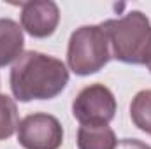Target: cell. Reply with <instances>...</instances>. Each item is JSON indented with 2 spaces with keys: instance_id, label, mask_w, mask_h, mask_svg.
Returning a JSON list of instances; mask_svg holds the SVG:
<instances>
[{
  "instance_id": "obj_1",
  "label": "cell",
  "mask_w": 151,
  "mask_h": 149,
  "mask_svg": "<svg viewBox=\"0 0 151 149\" xmlns=\"http://www.w3.org/2000/svg\"><path fill=\"white\" fill-rule=\"evenodd\" d=\"M11 91L19 102L51 100L69 84L65 63L55 56L27 51L11 69Z\"/></svg>"
},
{
  "instance_id": "obj_2",
  "label": "cell",
  "mask_w": 151,
  "mask_h": 149,
  "mask_svg": "<svg viewBox=\"0 0 151 149\" xmlns=\"http://www.w3.org/2000/svg\"><path fill=\"white\" fill-rule=\"evenodd\" d=\"M109 39L111 56L118 62L144 65L151 58V21L141 11L100 23Z\"/></svg>"
},
{
  "instance_id": "obj_3",
  "label": "cell",
  "mask_w": 151,
  "mask_h": 149,
  "mask_svg": "<svg viewBox=\"0 0 151 149\" xmlns=\"http://www.w3.org/2000/svg\"><path fill=\"white\" fill-rule=\"evenodd\" d=\"M109 39L100 25H84L72 32L67 47V65L76 75H91L111 60Z\"/></svg>"
},
{
  "instance_id": "obj_4",
  "label": "cell",
  "mask_w": 151,
  "mask_h": 149,
  "mask_svg": "<svg viewBox=\"0 0 151 149\" xmlns=\"http://www.w3.org/2000/svg\"><path fill=\"white\" fill-rule=\"evenodd\" d=\"M72 116L81 125H109L116 116L114 93L100 82L83 88L72 102Z\"/></svg>"
},
{
  "instance_id": "obj_5",
  "label": "cell",
  "mask_w": 151,
  "mask_h": 149,
  "mask_svg": "<svg viewBox=\"0 0 151 149\" xmlns=\"http://www.w3.org/2000/svg\"><path fill=\"white\" fill-rule=\"evenodd\" d=\"M18 142L25 149H60L63 144L62 123L46 112L28 114L19 121Z\"/></svg>"
},
{
  "instance_id": "obj_6",
  "label": "cell",
  "mask_w": 151,
  "mask_h": 149,
  "mask_svg": "<svg viewBox=\"0 0 151 149\" xmlns=\"http://www.w3.org/2000/svg\"><path fill=\"white\" fill-rule=\"evenodd\" d=\"M60 23V9L53 0H34L21 4V28L35 39L55 34Z\"/></svg>"
},
{
  "instance_id": "obj_7",
  "label": "cell",
  "mask_w": 151,
  "mask_h": 149,
  "mask_svg": "<svg viewBox=\"0 0 151 149\" xmlns=\"http://www.w3.org/2000/svg\"><path fill=\"white\" fill-rule=\"evenodd\" d=\"M25 35L23 28L9 18H0V67L18 62L23 54Z\"/></svg>"
},
{
  "instance_id": "obj_8",
  "label": "cell",
  "mask_w": 151,
  "mask_h": 149,
  "mask_svg": "<svg viewBox=\"0 0 151 149\" xmlns=\"http://www.w3.org/2000/svg\"><path fill=\"white\" fill-rule=\"evenodd\" d=\"M116 133L109 125H81L77 130V149H114Z\"/></svg>"
},
{
  "instance_id": "obj_9",
  "label": "cell",
  "mask_w": 151,
  "mask_h": 149,
  "mask_svg": "<svg viewBox=\"0 0 151 149\" xmlns=\"http://www.w3.org/2000/svg\"><path fill=\"white\" fill-rule=\"evenodd\" d=\"M130 117L139 130L151 135V90H142L132 98Z\"/></svg>"
},
{
  "instance_id": "obj_10",
  "label": "cell",
  "mask_w": 151,
  "mask_h": 149,
  "mask_svg": "<svg viewBox=\"0 0 151 149\" xmlns=\"http://www.w3.org/2000/svg\"><path fill=\"white\" fill-rule=\"evenodd\" d=\"M19 116L14 98L7 95H0V140L12 137L18 132Z\"/></svg>"
},
{
  "instance_id": "obj_11",
  "label": "cell",
  "mask_w": 151,
  "mask_h": 149,
  "mask_svg": "<svg viewBox=\"0 0 151 149\" xmlns=\"http://www.w3.org/2000/svg\"><path fill=\"white\" fill-rule=\"evenodd\" d=\"M114 149H151V146L142 140H137V139H121V140H118Z\"/></svg>"
},
{
  "instance_id": "obj_12",
  "label": "cell",
  "mask_w": 151,
  "mask_h": 149,
  "mask_svg": "<svg viewBox=\"0 0 151 149\" xmlns=\"http://www.w3.org/2000/svg\"><path fill=\"white\" fill-rule=\"evenodd\" d=\"M146 65H148V69H150V72H151V58H150V62H148Z\"/></svg>"
}]
</instances>
